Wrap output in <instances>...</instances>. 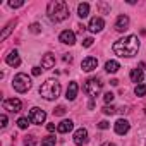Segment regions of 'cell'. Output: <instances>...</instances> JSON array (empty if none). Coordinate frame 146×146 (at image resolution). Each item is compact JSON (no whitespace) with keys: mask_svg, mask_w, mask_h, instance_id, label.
Instances as JSON below:
<instances>
[{"mask_svg":"<svg viewBox=\"0 0 146 146\" xmlns=\"http://www.w3.org/2000/svg\"><path fill=\"white\" fill-rule=\"evenodd\" d=\"M112 48H113V53H115L117 57L131 58V57H134V55L137 53V50H139V40H137V36L129 35V36H124V38L117 40Z\"/></svg>","mask_w":146,"mask_h":146,"instance_id":"obj_1","label":"cell"},{"mask_svg":"<svg viewBox=\"0 0 146 146\" xmlns=\"http://www.w3.org/2000/svg\"><path fill=\"white\" fill-rule=\"evenodd\" d=\"M46 14H48L52 23H62L69 17V7L62 0H53L46 7Z\"/></svg>","mask_w":146,"mask_h":146,"instance_id":"obj_2","label":"cell"},{"mask_svg":"<svg viewBox=\"0 0 146 146\" xmlns=\"http://www.w3.org/2000/svg\"><path fill=\"white\" fill-rule=\"evenodd\" d=\"M60 90H62V88H60V83H58L57 79H46V81L40 86V95H41L45 100L52 102V100L58 98Z\"/></svg>","mask_w":146,"mask_h":146,"instance_id":"obj_3","label":"cell"},{"mask_svg":"<svg viewBox=\"0 0 146 146\" xmlns=\"http://www.w3.org/2000/svg\"><path fill=\"white\" fill-rule=\"evenodd\" d=\"M12 88L17 93H26L31 88V78L28 74H24V72H19V74H16L14 79H12Z\"/></svg>","mask_w":146,"mask_h":146,"instance_id":"obj_4","label":"cell"},{"mask_svg":"<svg viewBox=\"0 0 146 146\" xmlns=\"http://www.w3.org/2000/svg\"><path fill=\"white\" fill-rule=\"evenodd\" d=\"M102 86H103V83H102L98 78H90V79L84 83L83 91H84L90 98H96V96L100 95V91H102Z\"/></svg>","mask_w":146,"mask_h":146,"instance_id":"obj_5","label":"cell"},{"mask_svg":"<svg viewBox=\"0 0 146 146\" xmlns=\"http://www.w3.org/2000/svg\"><path fill=\"white\" fill-rule=\"evenodd\" d=\"M4 108L7 110V112H12V113H17V112H21V108H23V103H21V100L19 98H7V100H4Z\"/></svg>","mask_w":146,"mask_h":146,"instance_id":"obj_6","label":"cell"},{"mask_svg":"<svg viewBox=\"0 0 146 146\" xmlns=\"http://www.w3.org/2000/svg\"><path fill=\"white\" fill-rule=\"evenodd\" d=\"M29 120L33 122V124H43L45 120H46V113H45V110H41V108H38V107H33L31 108V112H29Z\"/></svg>","mask_w":146,"mask_h":146,"instance_id":"obj_7","label":"cell"},{"mask_svg":"<svg viewBox=\"0 0 146 146\" xmlns=\"http://www.w3.org/2000/svg\"><path fill=\"white\" fill-rule=\"evenodd\" d=\"M113 129H115V132H117L119 136H124V134H127V132H129L131 124H129L125 119H119V120L113 124Z\"/></svg>","mask_w":146,"mask_h":146,"instance_id":"obj_8","label":"cell"},{"mask_svg":"<svg viewBox=\"0 0 146 146\" xmlns=\"http://www.w3.org/2000/svg\"><path fill=\"white\" fill-rule=\"evenodd\" d=\"M74 143H76L78 146H84V144L88 143V131H86L84 127H81V129H78V131L74 132Z\"/></svg>","mask_w":146,"mask_h":146,"instance_id":"obj_9","label":"cell"},{"mask_svg":"<svg viewBox=\"0 0 146 146\" xmlns=\"http://www.w3.org/2000/svg\"><path fill=\"white\" fill-rule=\"evenodd\" d=\"M58 40H60L64 45H74V43H76V35H74V31L65 29V31H62V33H60Z\"/></svg>","mask_w":146,"mask_h":146,"instance_id":"obj_10","label":"cell"},{"mask_svg":"<svg viewBox=\"0 0 146 146\" xmlns=\"http://www.w3.org/2000/svg\"><path fill=\"white\" fill-rule=\"evenodd\" d=\"M129 17L127 16H119L117 17V21H115V31H119V33H124V31H127L129 29Z\"/></svg>","mask_w":146,"mask_h":146,"instance_id":"obj_11","label":"cell"},{"mask_svg":"<svg viewBox=\"0 0 146 146\" xmlns=\"http://www.w3.org/2000/svg\"><path fill=\"white\" fill-rule=\"evenodd\" d=\"M96 67H98V60H96L95 57H86V58L81 62V69L86 70V72H91V70H95Z\"/></svg>","mask_w":146,"mask_h":146,"instance_id":"obj_12","label":"cell"},{"mask_svg":"<svg viewBox=\"0 0 146 146\" xmlns=\"http://www.w3.org/2000/svg\"><path fill=\"white\" fill-rule=\"evenodd\" d=\"M103 26H105V21H103L102 17H93V19L90 21L88 29H90L91 33H100V31L103 29Z\"/></svg>","mask_w":146,"mask_h":146,"instance_id":"obj_13","label":"cell"},{"mask_svg":"<svg viewBox=\"0 0 146 146\" xmlns=\"http://www.w3.org/2000/svg\"><path fill=\"white\" fill-rule=\"evenodd\" d=\"M78 91H79V86H78V83H76V81L69 83V86H67V91H65V98H67L69 102L76 100V96H78Z\"/></svg>","mask_w":146,"mask_h":146,"instance_id":"obj_14","label":"cell"},{"mask_svg":"<svg viewBox=\"0 0 146 146\" xmlns=\"http://www.w3.org/2000/svg\"><path fill=\"white\" fill-rule=\"evenodd\" d=\"M143 67H144V64H139V67L131 70V81L136 83V86L141 84V81H143Z\"/></svg>","mask_w":146,"mask_h":146,"instance_id":"obj_15","label":"cell"},{"mask_svg":"<svg viewBox=\"0 0 146 146\" xmlns=\"http://www.w3.org/2000/svg\"><path fill=\"white\" fill-rule=\"evenodd\" d=\"M5 62H7V65H11V67H19V65H21V57H19V53H17L16 50H12V52H9V55L5 57Z\"/></svg>","mask_w":146,"mask_h":146,"instance_id":"obj_16","label":"cell"},{"mask_svg":"<svg viewBox=\"0 0 146 146\" xmlns=\"http://www.w3.org/2000/svg\"><path fill=\"white\" fill-rule=\"evenodd\" d=\"M55 65V55L53 53H45L41 58V67L43 69H52Z\"/></svg>","mask_w":146,"mask_h":146,"instance_id":"obj_17","label":"cell"},{"mask_svg":"<svg viewBox=\"0 0 146 146\" xmlns=\"http://www.w3.org/2000/svg\"><path fill=\"white\" fill-rule=\"evenodd\" d=\"M72 127H74V122H72V120H62L60 124H57V132L65 134V132L72 131Z\"/></svg>","mask_w":146,"mask_h":146,"instance_id":"obj_18","label":"cell"},{"mask_svg":"<svg viewBox=\"0 0 146 146\" xmlns=\"http://www.w3.org/2000/svg\"><path fill=\"white\" fill-rule=\"evenodd\" d=\"M119 69H120V64H119L117 60H108V62L105 64V70L108 72V74H115Z\"/></svg>","mask_w":146,"mask_h":146,"instance_id":"obj_19","label":"cell"},{"mask_svg":"<svg viewBox=\"0 0 146 146\" xmlns=\"http://www.w3.org/2000/svg\"><path fill=\"white\" fill-rule=\"evenodd\" d=\"M88 14H90V4H86V2L79 4L78 5V16L81 19H84V17H88Z\"/></svg>","mask_w":146,"mask_h":146,"instance_id":"obj_20","label":"cell"},{"mask_svg":"<svg viewBox=\"0 0 146 146\" xmlns=\"http://www.w3.org/2000/svg\"><path fill=\"white\" fill-rule=\"evenodd\" d=\"M16 24H17V21H16V19H14V21H11V23H9V24H7L5 28H4L2 35H0V40H5V38H7V36L11 35V31L14 29V26H16Z\"/></svg>","mask_w":146,"mask_h":146,"instance_id":"obj_21","label":"cell"},{"mask_svg":"<svg viewBox=\"0 0 146 146\" xmlns=\"http://www.w3.org/2000/svg\"><path fill=\"white\" fill-rule=\"evenodd\" d=\"M29 117H21L19 120H17V125H19V129H28L29 127Z\"/></svg>","mask_w":146,"mask_h":146,"instance_id":"obj_22","label":"cell"},{"mask_svg":"<svg viewBox=\"0 0 146 146\" xmlns=\"http://www.w3.org/2000/svg\"><path fill=\"white\" fill-rule=\"evenodd\" d=\"M102 112H103L105 115H113V113L117 112V108H115L113 105H105V107L102 108Z\"/></svg>","mask_w":146,"mask_h":146,"instance_id":"obj_23","label":"cell"},{"mask_svg":"<svg viewBox=\"0 0 146 146\" xmlns=\"http://www.w3.org/2000/svg\"><path fill=\"white\" fill-rule=\"evenodd\" d=\"M134 93H136V96H144L146 95V86L144 84H137L134 88Z\"/></svg>","mask_w":146,"mask_h":146,"instance_id":"obj_24","label":"cell"},{"mask_svg":"<svg viewBox=\"0 0 146 146\" xmlns=\"http://www.w3.org/2000/svg\"><path fill=\"white\" fill-rule=\"evenodd\" d=\"M55 143H57V139L53 136H48V137H45L41 141V146H55Z\"/></svg>","mask_w":146,"mask_h":146,"instance_id":"obj_25","label":"cell"},{"mask_svg":"<svg viewBox=\"0 0 146 146\" xmlns=\"http://www.w3.org/2000/svg\"><path fill=\"white\" fill-rule=\"evenodd\" d=\"M23 5H24L23 0H16V2H14V0H11V2H9V7H11V9H19V7H23Z\"/></svg>","mask_w":146,"mask_h":146,"instance_id":"obj_26","label":"cell"},{"mask_svg":"<svg viewBox=\"0 0 146 146\" xmlns=\"http://www.w3.org/2000/svg\"><path fill=\"white\" fill-rule=\"evenodd\" d=\"M113 98H115V95H113V93H110V91H108V93H105V96H103V100H105V103H107V105H108V103H112V102H113Z\"/></svg>","mask_w":146,"mask_h":146,"instance_id":"obj_27","label":"cell"},{"mask_svg":"<svg viewBox=\"0 0 146 146\" xmlns=\"http://www.w3.org/2000/svg\"><path fill=\"white\" fill-rule=\"evenodd\" d=\"M35 144H36V141H35L33 136H28V137L24 139V146H35Z\"/></svg>","mask_w":146,"mask_h":146,"instance_id":"obj_28","label":"cell"},{"mask_svg":"<svg viewBox=\"0 0 146 146\" xmlns=\"http://www.w3.org/2000/svg\"><path fill=\"white\" fill-rule=\"evenodd\" d=\"M0 127H2V129L7 127V115H5V113L0 115Z\"/></svg>","mask_w":146,"mask_h":146,"instance_id":"obj_29","label":"cell"},{"mask_svg":"<svg viewBox=\"0 0 146 146\" xmlns=\"http://www.w3.org/2000/svg\"><path fill=\"white\" fill-rule=\"evenodd\" d=\"M65 113V107H62V105H58L55 110H53V115H64Z\"/></svg>","mask_w":146,"mask_h":146,"instance_id":"obj_30","label":"cell"},{"mask_svg":"<svg viewBox=\"0 0 146 146\" xmlns=\"http://www.w3.org/2000/svg\"><path fill=\"white\" fill-rule=\"evenodd\" d=\"M93 41H95L93 38H84V40H83V46H84V48H90V46L93 45Z\"/></svg>","mask_w":146,"mask_h":146,"instance_id":"obj_31","label":"cell"},{"mask_svg":"<svg viewBox=\"0 0 146 146\" xmlns=\"http://www.w3.org/2000/svg\"><path fill=\"white\" fill-rule=\"evenodd\" d=\"M29 31H31V33H40V24H38V23H33V24L29 26Z\"/></svg>","mask_w":146,"mask_h":146,"instance_id":"obj_32","label":"cell"},{"mask_svg":"<svg viewBox=\"0 0 146 146\" xmlns=\"http://www.w3.org/2000/svg\"><path fill=\"white\" fill-rule=\"evenodd\" d=\"M98 127H100V129H108L110 124H108L107 120H102V122H98Z\"/></svg>","mask_w":146,"mask_h":146,"instance_id":"obj_33","label":"cell"},{"mask_svg":"<svg viewBox=\"0 0 146 146\" xmlns=\"http://www.w3.org/2000/svg\"><path fill=\"white\" fill-rule=\"evenodd\" d=\"M41 70H43L41 67H33V76H40V74H41Z\"/></svg>","mask_w":146,"mask_h":146,"instance_id":"obj_34","label":"cell"},{"mask_svg":"<svg viewBox=\"0 0 146 146\" xmlns=\"http://www.w3.org/2000/svg\"><path fill=\"white\" fill-rule=\"evenodd\" d=\"M64 62H69V64H70V62H72V55L65 53V55H64Z\"/></svg>","mask_w":146,"mask_h":146,"instance_id":"obj_35","label":"cell"},{"mask_svg":"<svg viewBox=\"0 0 146 146\" xmlns=\"http://www.w3.org/2000/svg\"><path fill=\"white\" fill-rule=\"evenodd\" d=\"M46 129H48L50 132H53V131L57 129V125H55V124H48V125H46Z\"/></svg>","mask_w":146,"mask_h":146,"instance_id":"obj_36","label":"cell"},{"mask_svg":"<svg viewBox=\"0 0 146 146\" xmlns=\"http://www.w3.org/2000/svg\"><path fill=\"white\" fill-rule=\"evenodd\" d=\"M78 28H79V29H78V31H79V33H83V31H84V29H86V28H84V26H83V24H79V26H78Z\"/></svg>","mask_w":146,"mask_h":146,"instance_id":"obj_37","label":"cell"},{"mask_svg":"<svg viewBox=\"0 0 146 146\" xmlns=\"http://www.w3.org/2000/svg\"><path fill=\"white\" fill-rule=\"evenodd\" d=\"M110 84H112V86H117V84H119V81H117V79H112V81H110Z\"/></svg>","mask_w":146,"mask_h":146,"instance_id":"obj_38","label":"cell"},{"mask_svg":"<svg viewBox=\"0 0 146 146\" xmlns=\"http://www.w3.org/2000/svg\"><path fill=\"white\" fill-rule=\"evenodd\" d=\"M102 146H115V144H113V143H103Z\"/></svg>","mask_w":146,"mask_h":146,"instance_id":"obj_39","label":"cell"},{"mask_svg":"<svg viewBox=\"0 0 146 146\" xmlns=\"http://www.w3.org/2000/svg\"><path fill=\"white\" fill-rule=\"evenodd\" d=\"M144 113H146V107H144Z\"/></svg>","mask_w":146,"mask_h":146,"instance_id":"obj_40","label":"cell"}]
</instances>
